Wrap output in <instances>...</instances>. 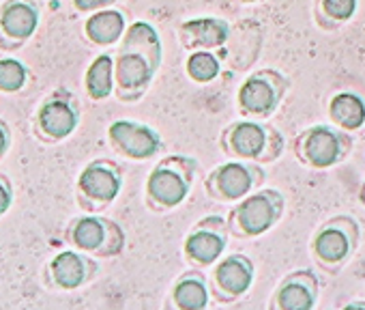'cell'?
I'll return each mask as SVG.
<instances>
[{
  "label": "cell",
  "mask_w": 365,
  "mask_h": 310,
  "mask_svg": "<svg viewBox=\"0 0 365 310\" xmlns=\"http://www.w3.org/2000/svg\"><path fill=\"white\" fill-rule=\"evenodd\" d=\"M254 284V263L245 254H230L222 256L211 276H209V286L211 295L220 304H232L241 299Z\"/></svg>",
  "instance_id": "8"
},
{
  "label": "cell",
  "mask_w": 365,
  "mask_h": 310,
  "mask_svg": "<svg viewBox=\"0 0 365 310\" xmlns=\"http://www.w3.org/2000/svg\"><path fill=\"white\" fill-rule=\"evenodd\" d=\"M297 153L312 169H329L350 153V138L331 127L318 125L299 138Z\"/></svg>",
  "instance_id": "9"
},
{
  "label": "cell",
  "mask_w": 365,
  "mask_h": 310,
  "mask_svg": "<svg viewBox=\"0 0 365 310\" xmlns=\"http://www.w3.org/2000/svg\"><path fill=\"white\" fill-rule=\"evenodd\" d=\"M224 149L241 160L271 162L282 153V134L262 123L241 121L226 131Z\"/></svg>",
  "instance_id": "5"
},
{
  "label": "cell",
  "mask_w": 365,
  "mask_h": 310,
  "mask_svg": "<svg viewBox=\"0 0 365 310\" xmlns=\"http://www.w3.org/2000/svg\"><path fill=\"white\" fill-rule=\"evenodd\" d=\"M11 203H14V190H11V184H9L3 175H0V218H3V216L9 211Z\"/></svg>",
  "instance_id": "26"
},
{
  "label": "cell",
  "mask_w": 365,
  "mask_h": 310,
  "mask_svg": "<svg viewBox=\"0 0 365 310\" xmlns=\"http://www.w3.org/2000/svg\"><path fill=\"white\" fill-rule=\"evenodd\" d=\"M359 241V229L352 218L339 216L318 229L312 239V254L327 271H339L352 256Z\"/></svg>",
  "instance_id": "4"
},
{
  "label": "cell",
  "mask_w": 365,
  "mask_h": 310,
  "mask_svg": "<svg viewBox=\"0 0 365 310\" xmlns=\"http://www.w3.org/2000/svg\"><path fill=\"white\" fill-rule=\"evenodd\" d=\"M112 71H114L112 56L101 54L93 61L86 74V91L93 99H106L112 93Z\"/></svg>",
  "instance_id": "22"
},
{
  "label": "cell",
  "mask_w": 365,
  "mask_h": 310,
  "mask_svg": "<svg viewBox=\"0 0 365 310\" xmlns=\"http://www.w3.org/2000/svg\"><path fill=\"white\" fill-rule=\"evenodd\" d=\"M123 29H125V18L118 11H101V14H95L86 22V35H88V39L95 41V44H99V46H110V44L118 41V37L123 35Z\"/></svg>",
  "instance_id": "20"
},
{
  "label": "cell",
  "mask_w": 365,
  "mask_h": 310,
  "mask_svg": "<svg viewBox=\"0 0 365 310\" xmlns=\"http://www.w3.org/2000/svg\"><path fill=\"white\" fill-rule=\"evenodd\" d=\"M9 144H11V134H9V127L0 121V160H3V155L9 151Z\"/></svg>",
  "instance_id": "28"
},
{
  "label": "cell",
  "mask_w": 365,
  "mask_h": 310,
  "mask_svg": "<svg viewBox=\"0 0 365 310\" xmlns=\"http://www.w3.org/2000/svg\"><path fill=\"white\" fill-rule=\"evenodd\" d=\"M341 310H365V301H350Z\"/></svg>",
  "instance_id": "29"
},
{
  "label": "cell",
  "mask_w": 365,
  "mask_h": 310,
  "mask_svg": "<svg viewBox=\"0 0 365 310\" xmlns=\"http://www.w3.org/2000/svg\"><path fill=\"white\" fill-rule=\"evenodd\" d=\"M159 39L148 24H133L127 33L125 48L116 61V80L120 97H127V91H142L153 69L159 63Z\"/></svg>",
  "instance_id": "1"
},
{
  "label": "cell",
  "mask_w": 365,
  "mask_h": 310,
  "mask_svg": "<svg viewBox=\"0 0 365 310\" xmlns=\"http://www.w3.org/2000/svg\"><path fill=\"white\" fill-rule=\"evenodd\" d=\"M108 134H110L112 146L131 160H148L161 149L159 134L133 121H114Z\"/></svg>",
  "instance_id": "13"
},
{
  "label": "cell",
  "mask_w": 365,
  "mask_h": 310,
  "mask_svg": "<svg viewBox=\"0 0 365 310\" xmlns=\"http://www.w3.org/2000/svg\"><path fill=\"white\" fill-rule=\"evenodd\" d=\"M39 14L31 0H9L0 11V46L5 50L22 46L37 31Z\"/></svg>",
  "instance_id": "14"
},
{
  "label": "cell",
  "mask_w": 365,
  "mask_h": 310,
  "mask_svg": "<svg viewBox=\"0 0 365 310\" xmlns=\"http://www.w3.org/2000/svg\"><path fill=\"white\" fill-rule=\"evenodd\" d=\"M67 239L73 248L88 256L110 259L116 256L125 246V233L112 220L86 216L71 222L67 231Z\"/></svg>",
  "instance_id": "6"
},
{
  "label": "cell",
  "mask_w": 365,
  "mask_h": 310,
  "mask_svg": "<svg viewBox=\"0 0 365 310\" xmlns=\"http://www.w3.org/2000/svg\"><path fill=\"white\" fill-rule=\"evenodd\" d=\"M356 9V3L354 0H324V11L335 18V20H348L352 18Z\"/></svg>",
  "instance_id": "25"
},
{
  "label": "cell",
  "mask_w": 365,
  "mask_h": 310,
  "mask_svg": "<svg viewBox=\"0 0 365 310\" xmlns=\"http://www.w3.org/2000/svg\"><path fill=\"white\" fill-rule=\"evenodd\" d=\"M26 67L16 59H3L0 61V91L3 93H16L26 82Z\"/></svg>",
  "instance_id": "23"
},
{
  "label": "cell",
  "mask_w": 365,
  "mask_h": 310,
  "mask_svg": "<svg viewBox=\"0 0 365 310\" xmlns=\"http://www.w3.org/2000/svg\"><path fill=\"white\" fill-rule=\"evenodd\" d=\"M262 181L264 175L258 166L243 164V162H228L209 175L207 192L222 203H237L247 199Z\"/></svg>",
  "instance_id": "10"
},
{
  "label": "cell",
  "mask_w": 365,
  "mask_h": 310,
  "mask_svg": "<svg viewBox=\"0 0 365 310\" xmlns=\"http://www.w3.org/2000/svg\"><path fill=\"white\" fill-rule=\"evenodd\" d=\"M320 295V282L309 269H297L279 280L269 310H314Z\"/></svg>",
  "instance_id": "12"
},
{
  "label": "cell",
  "mask_w": 365,
  "mask_h": 310,
  "mask_svg": "<svg viewBox=\"0 0 365 310\" xmlns=\"http://www.w3.org/2000/svg\"><path fill=\"white\" fill-rule=\"evenodd\" d=\"M211 297L209 278L200 269H190L172 282L161 310H209Z\"/></svg>",
  "instance_id": "15"
},
{
  "label": "cell",
  "mask_w": 365,
  "mask_h": 310,
  "mask_svg": "<svg viewBox=\"0 0 365 310\" xmlns=\"http://www.w3.org/2000/svg\"><path fill=\"white\" fill-rule=\"evenodd\" d=\"M247 3H250V0H247Z\"/></svg>",
  "instance_id": "31"
},
{
  "label": "cell",
  "mask_w": 365,
  "mask_h": 310,
  "mask_svg": "<svg viewBox=\"0 0 365 310\" xmlns=\"http://www.w3.org/2000/svg\"><path fill=\"white\" fill-rule=\"evenodd\" d=\"M187 71L198 82H209L220 74V63L211 52H196L187 61Z\"/></svg>",
  "instance_id": "24"
},
{
  "label": "cell",
  "mask_w": 365,
  "mask_h": 310,
  "mask_svg": "<svg viewBox=\"0 0 365 310\" xmlns=\"http://www.w3.org/2000/svg\"><path fill=\"white\" fill-rule=\"evenodd\" d=\"M95 274H97V263L88 254L76 250H65L56 254L48 267V276L52 284L63 291H76L84 286L88 280H93Z\"/></svg>",
  "instance_id": "16"
},
{
  "label": "cell",
  "mask_w": 365,
  "mask_h": 310,
  "mask_svg": "<svg viewBox=\"0 0 365 310\" xmlns=\"http://www.w3.org/2000/svg\"><path fill=\"white\" fill-rule=\"evenodd\" d=\"M239 101L250 114L264 116L275 110V106L279 101V93L264 76H254L241 86Z\"/></svg>",
  "instance_id": "18"
},
{
  "label": "cell",
  "mask_w": 365,
  "mask_h": 310,
  "mask_svg": "<svg viewBox=\"0 0 365 310\" xmlns=\"http://www.w3.org/2000/svg\"><path fill=\"white\" fill-rule=\"evenodd\" d=\"M78 108L65 97L48 99L37 112V134L43 140L56 142L71 136L78 127Z\"/></svg>",
  "instance_id": "17"
},
{
  "label": "cell",
  "mask_w": 365,
  "mask_h": 310,
  "mask_svg": "<svg viewBox=\"0 0 365 310\" xmlns=\"http://www.w3.org/2000/svg\"><path fill=\"white\" fill-rule=\"evenodd\" d=\"M329 114L341 129H359L365 121V104L352 93H339L333 97Z\"/></svg>",
  "instance_id": "19"
},
{
  "label": "cell",
  "mask_w": 365,
  "mask_h": 310,
  "mask_svg": "<svg viewBox=\"0 0 365 310\" xmlns=\"http://www.w3.org/2000/svg\"><path fill=\"white\" fill-rule=\"evenodd\" d=\"M123 177L116 164L97 160L88 164L78 179V199L84 209H103L120 192Z\"/></svg>",
  "instance_id": "11"
},
{
  "label": "cell",
  "mask_w": 365,
  "mask_h": 310,
  "mask_svg": "<svg viewBox=\"0 0 365 310\" xmlns=\"http://www.w3.org/2000/svg\"><path fill=\"white\" fill-rule=\"evenodd\" d=\"M284 211V199L275 190H260L243 199L230 214L228 229L232 235L252 239L271 231Z\"/></svg>",
  "instance_id": "3"
},
{
  "label": "cell",
  "mask_w": 365,
  "mask_h": 310,
  "mask_svg": "<svg viewBox=\"0 0 365 310\" xmlns=\"http://www.w3.org/2000/svg\"><path fill=\"white\" fill-rule=\"evenodd\" d=\"M182 33H185V39L194 46L213 48V46H222L228 39V24L222 20H213V18L194 20V22L185 24Z\"/></svg>",
  "instance_id": "21"
},
{
  "label": "cell",
  "mask_w": 365,
  "mask_h": 310,
  "mask_svg": "<svg viewBox=\"0 0 365 310\" xmlns=\"http://www.w3.org/2000/svg\"><path fill=\"white\" fill-rule=\"evenodd\" d=\"M228 222L220 216H211L200 220L182 244V256L196 269H205L215 265L228 246Z\"/></svg>",
  "instance_id": "7"
},
{
  "label": "cell",
  "mask_w": 365,
  "mask_h": 310,
  "mask_svg": "<svg viewBox=\"0 0 365 310\" xmlns=\"http://www.w3.org/2000/svg\"><path fill=\"white\" fill-rule=\"evenodd\" d=\"M361 199L365 201V188H363V192H361Z\"/></svg>",
  "instance_id": "30"
},
{
  "label": "cell",
  "mask_w": 365,
  "mask_h": 310,
  "mask_svg": "<svg viewBox=\"0 0 365 310\" xmlns=\"http://www.w3.org/2000/svg\"><path fill=\"white\" fill-rule=\"evenodd\" d=\"M196 164L187 158L163 160L146 179V203L153 209H174L187 199Z\"/></svg>",
  "instance_id": "2"
},
{
  "label": "cell",
  "mask_w": 365,
  "mask_h": 310,
  "mask_svg": "<svg viewBox=\"0 0 365 310\" xmlns=\"http://www.w3.org/2000/svg\"><path fill=\"white\" fill-rule=\"evenodd\" d=\"M116 3V0H73L76 9L80 11H93V9H101V7H108Z\"/></svg>",
  "instance_id": "27"
}]
</instances>
